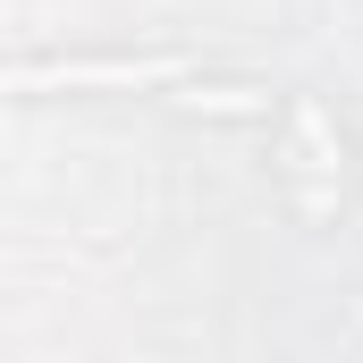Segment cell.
<instances>
[{
	"label": "cell",
	"mask_w": 363,
	"mask_h": 363,
	"mask_svg": "<svg viewBox=\"0 0 363 363\" xmlns=\"http://www.w3.org/2000/svg\"><path fill=\"white\" fill-rule=\"evenodd\" d=\"M144 85H194L186 51H135V60H34L17 68V93H144Z\"/></svg>",
	"instance_id": "cell-1"
},
{
	"label": "cell",
	"mask_w": 363,
	"mask_h": 363,
	"mask_svg": "<svg viewBox=\"0 0 363 363\" xmlns=\"http://www.w3.org/2000/svg\"><path fill=\"white\" fill-rule=\"evenodd\" d=\"M287 135H296V152H287V169H296V211H304V220H330V211H338V127H330V110H321V101H296V110H287Z\"/></svg>",
	"instance_id": "cell-2"
},
{
	"label": "cell",
	"mask_w": 363,
	"mask_h": 363,
	"mask_svg": "<svg viewBox=\"0 0 363 363\" xmlns=\"http://www.w3.org/2000/svg\"><path fill=\"white\" fill-rule=\"evenodd\" d=\"M169 101L194 110V118H271V93L262 85H203V77H194V85L169 93Z\"/></svg>",
	"instance_id": "cell-3"
}]
</instances>
